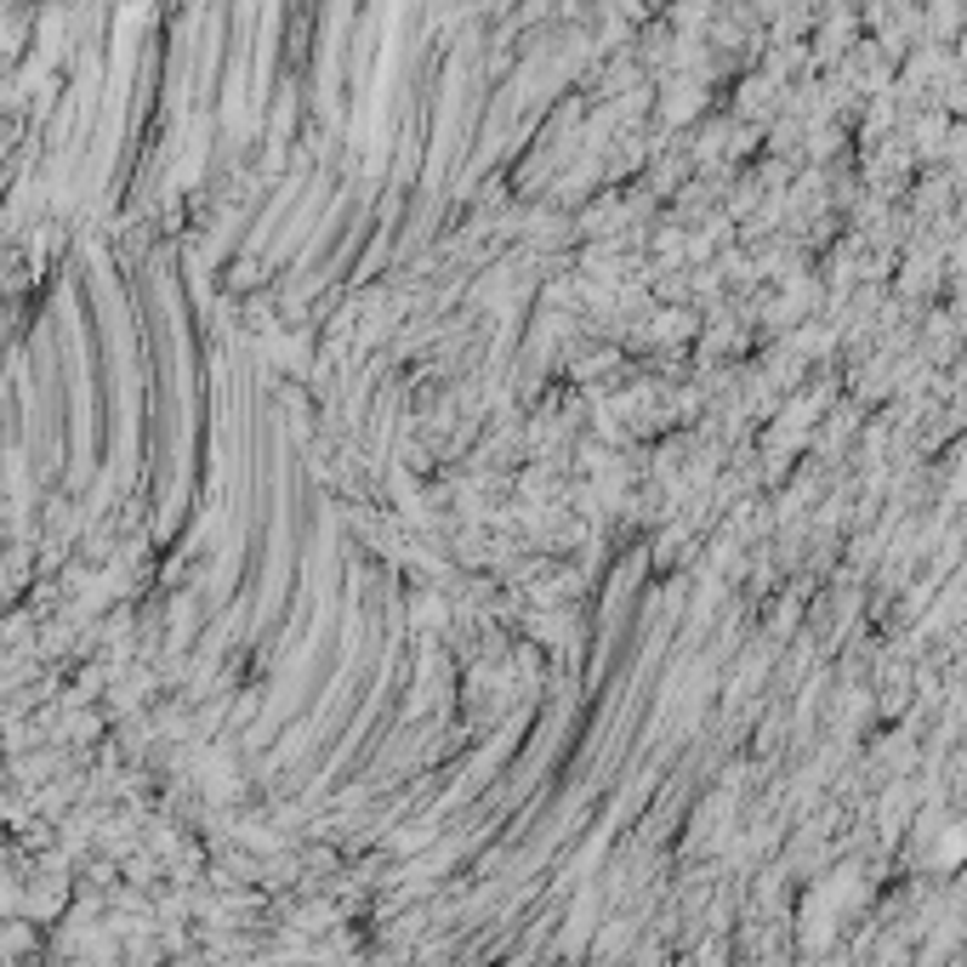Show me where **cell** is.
Returning <instances> with one entry per match:
<instances>
[]
</instances>
